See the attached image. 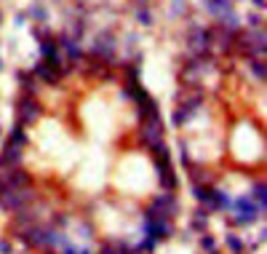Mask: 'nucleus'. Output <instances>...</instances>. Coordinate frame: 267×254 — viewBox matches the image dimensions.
I'll use <instances>...</instances> for the list:
<instances>
[{
    "label": "nucleus",
    "instance_id": "nucleus-11",
    "mask_svg": "<svg viewBox=\"0 0 267 254\" xmlns=\"http://www.w3.org/2000/svg\"><path fill=\"white\" fill-rule=\"evenodd\" d=\"M19 158H21V148H19V145H8L5 152L0 155V166H14Z\"/></svg>",
    "mask_w": 267,
    "mask_h": 254
},
{
    "label": "nucleus",
    "instance_id": "nucleus-9",
    "mask_svg": "<svg viewBox=\"0 0 267 254\" xmlns=\"http://www.w3.org/2000/svg\"><path fill=\"white\" fill-rule=\"evenodd\" d=\"M158 179H161V185L166 190H177V174L171 171V163H161V166H158Z\"/></svg>",
    "mask_w": 267,
    "mask_h": 254
},
{
    "label": "nucleus",
    "instance_id": "nucleus-17",
    "mask_svg": "<svg viewBox=\"0 0 267 254\" xmlns=\"http://www.w3.org/2000/svg\"><path fill=\"white\" fill-rule=\"evenodd\" d=\"M235 209H238V212H243V214H257V212H259V209L254 206V203L248 201V198H241V201L235 203Z\"/></svg>",
    "mask_w": 267,
    "mask_h": 254
},
{
    "label": "nucleus",
    "instance_id": "nucleus-3",
    "mask_svg": "<svg viewBox=\"0 0 267 254\" xmlns=\"http://www.w3.org/2000/svg\"><path fill=\"white\" fill-rule=\"evenodd\" d=\"M27 185H30V174L21 171V169H8V171L0 174V193L16 190V188H27Z\"/></svg>",
    "mask_w": 267,
    "mask_h": 254
},
{
    "label": "nucleus",
    "instance_id": "nucleus-7",
    "mask_svg": "<svg viewBox=\"0 0 267 254\" xmlns=\"http://www.w3.org/2000/svg\"><path fill=\"white\" fill-rule=\"evenodd\" d=\"M208 43H211V35H208L203 27H192L190 30V51L198 56H203L208 51Z\"/></svg>",
    "mask_w": 267,
    "mask_h": 254
},
{
    "label": "nucleus",
    "instance_id": "nucleus-29",
    "mask_svg": "<svg viewBox=\"0 0 267 254\" xmlns=\"http://www.w3.org/2000/svg\"><path fill=\"white\" fill-rule=\"evenodd\" d=\"M0 252H3V254H8V252H11V246L5 244V241H0Z\"/></svg>",
    "mask_w": 267,
    "mask_h": 254
},
{
    "label": "nucleus",
    "instance_id": "nucleus-5",
    "mask_svg": "<svg viewBox=\"0 0 267 254\" xmlns=\"http://www.w3.org/2000/svg\"><path fill=\"white\" fill-rule=\"evenodd\" d=\"M238 48L243 54H251V56H259L265 54V32H254V35H238Z\"/></svg>",
    "mask_w": 267,
    "mask_h": 254
},
{
    "label": "nucleus",
    "instance_id": "nucleus-13",
    "mask_svg": "<svg viewBox=\"0 0 267 254\" xmlns=\"http://www.w3.org/2000/svg\"><path fill=\"white\" fill-rule=\"evenodd\" d=\"M38 78H41V81H45V83H59V72H56V70H51V67L48 64H45V62H43V64H38Z\"/></svg>",
    "mask_w": 267,
    "mask_h": 254
},
{
    "label": "nucleus",
    "instance_id": "nucleus-28",
    "mask_svg": "<svg viewBox=\"0 0 267 254\" xmlns=\"http://www.w3.org/2000/svg\"><path fill=\"white\" fill-rule=\"evenodd\" d=\"M201 244H203V249H214V238H208V235L201 241Z\"/></svg>",
    "mask_w": 267,
    "mask_h": 254
},
{
    "label": "nucleus",
    "instance_id": "nucleus-2",
    "mask_svg": "<svg viewBox=\"0 0 267 254\" xmlns=\"http://www.w3.org/2000/svg\"><path fill=\"white\" fill-rule=\"evenodd\" d=\"M35 198V193H32L30 188H16V190H5V193H0V206L8 209V212H14V209H21L24 203H30Z\"/></svg>",
    "mask_w": 267,
    "mask_h": 254
},
{
    "label": "nucleus",
    "instance_id": "nucleus-30",
    "mask_svg": "<svg viewBox=\"0 0 267 254\" xmlns=\"http://www.w3.org/2000/svg\"><path fill=\"white\" fill-rule=\"evenodd\" d=\"M254 5H259V8H265V0H254Z\"/></svg>",
    "mask_w": 267,
    "mask_h": 254
},
{
    "label": "nucleus",
    "instance_id": "nucleus-12",
    "mask_svg": "<svg viewBox=\"0 0 267 254\" xmlns=\"http://www.w3.org/2000/svg\"><path fill=\"white\" fill-rule=\"evenodd\" d=\"M208 8H211V14L219 16V19H225L227 14H232V3H230V0H208Z\"/></svg>",
    "mask_w": 267,
    "mask_h": 254
},
{
    "label": "nucleus",
    "instance_id": "nucleus-4",
    "mask_svg": "<svg viewBox=\"0 0 267 254\" xmlns=\"http://www.w3.org/2000/svg\"><path fill=\"white\" fill-rule=\"evenodd\" d=\"M163 139V126H161V118H144L142 121V142L147 145V148H152V145H158Z\"/></svg>",
    "mask_w": 267,
    "mask_h": 254
},
{
    "label": "nucleus",
    "instance_id": "nucleus-27",
    "mask_svg": "<svg viewBox=\"0 0 267 254\" xmlns=\"http://www.w3.org/2000/svg\"><path fill=\"white\" fill-rule=\"evenodd\" d=\"M187 118H190V112H187V110H182V107H179L177 112H174V123H177V126H179V123H185Z\"/></svg>",
    "mask_w": 267,
    "mask_h": 254
},
{
    "label": "nucleus",
    "instance_id": "nucleus-14",
    "mask_svg": "<svg viewBox=\"0 0 267 254\" xmlns=\"http://www.w3.org/2000/svg\"><path fill=\"white\" fill-rule=\"evenodd\" d=\"M62 46H64V51H67V56H70V59L72 62H78V59H81V48H78V43L75 41H72V38H62Z\"/></svg>",
    "mask_w": 267,
    "mask_h": 254
},
{
    "label": "nucleus",
    "instance_id": "nucleus-26",
    "mask_svg": "<svg viewBox=\"0 0 267 254\" xmlns=\"http://www.w3.org/2000/svg\"><path fill=\"white\" fill-rule=\"evenodd\" d=\"M136 16H139L142 24H152V16H150V11H147V8H139V11H136Z\"/></svg>",
    "mask_w": 267,
    "mask_h": 254
},
{
    "label": "nucleus",
    "instance_id": "nucleus-25",
    "mask_svg": "<svg viewBox=\"0 0 267 254\" xmlns=\"http://www.w3.org/2000/svg\"><path fill=\"white\" fill-rule=\"evenodd\" d=\"M251 67H254V75H257V78H262V81H265V62L254 59V62H251Z\"/></svg>",
    "mask_w": 267,
    "mask_h": 254
},
{
    "label": "nucleus",
    "instance_id": "nucleus-18",
    "mask_svg": "<svg viewBox=\"0 0 267 254\" xmlns=\"http://www.w3.org/2000/svg\"><path fill=\"white\" fill-rule=\"evenodd\" d=\"M102 254H131V252H128L123 244H104V249H102Z\"/></svg>",
    "mask_w": 267,
    "mask_h": 254
},
{
    "label": "nucleus",
    "instance_id": "nucleus-20",
    "mask_svg": "<svg viewBox=\"0 0 267 254\" xmlns=\"http://www.w3.org/2000/svg\"><path fill=\"white\" fill-rule=\"evenodd\" d=\"M208 193H211V190H208L206 185H195V190H192V195H195L198 201H203V203H208Z\"/></svg>",
    "mask_w": 267,
    "mask_h": 254
},
{
    "label": "nucleus",
    "instance_id": "nucleus-19",
    "mask_svg": "<svg viewBox=\"0 0 267 254\" xmlns=\"http://www.w3.org/2000/svg\"><path fill=\"white\" fill-rule=\"evenodd\" d=\"M16 78H19V83L24 86V91H27V94H32V91H35V81H32V78L27 75V72H19Z\"/></svg>",
    "mask_w": 267,
    "mask_h": 254
},
{
    "label": "nucleus",
    "instance_id": "nucleus-1",
    "mask_svg": "<svg viewBox=\"0 0 267 254\" xmlns=\"http://www.w3.org/2000/svg\"><path fill=\"white\" fill-rule=\"evenodd\" d=\"M177 209H179V203H177V198H174L171 193L158 195V198L152 201V209L147 212V219H168Z\"/></svg>",
    "mask_w": 267,
    "mask_h": 254
},
{
    "label": "nucleus",
    "instance_id": "nucleus-24",
    "mask_svg": "<svg viewBox=\"0 0 267 254\" xmlns=\"http://www.w3.org/2000/svg\"><path fill=\"white\" fill-rule=\"evenodd\" d=\"M257 219V214H238L235 217V225H251Z\"/></svg>",
    "mask_w": 267,
    "mask_h": 254
},
{
    "label": "nucleus",
    "instance_id": "nucleus-22",
    "mask_svg": "<svg viewBox=\"0 0 267 254\" xmlns=\"http://www.w3.org/2000/svg\"><path fill=\"white\" fill-rule=\"evenodd\" d=\"M227 246H230V249L235 252V254H241V252H243V241L238 238V235H227Z\"/></svg>",
    "mask_w": 267,
    "mask_h": 254
},
{
    "label": "nucleus",
    "instance_id": "nucleus-21",
    "mask_svg": "<svg viewBox=\"0 0 267 254\" xmlns=\"http://www.w3.org/2000/svg\"><path fill=\"white\" fill-rule=\"evenodd\" d=\"M24 142H27L24 131H21V126H16V128H14V134H11V145H19V148H21Z\"/></svg>",
    "mask_w": 267,
    "mask_h": 254
},
{
    "label": "nucleus",
    "instance_id": "nucleus-16",
    "mask_svg": "<svg viewBox=\"0 0 267 254\" xmlns=\"http://www.w3.org/2000/svg\"><path fill=\"white\" fill-rule=\"evenodd\" d=\"M41 54L45 56V59H51V56H56V43L51 41V38H45V41L41 43Z\"/></svg>",
    "mask_w": 267,
    "mask_h": 254
},
{
    "label": "nucleus",
    "instance_id": "nucleus-31",
    "mask_svg": "<svg viewBox=\"0 0 267 254\" xmlns=\"http://www.w3.org/2000/svg\"><path fill=\"white\" fill-rule=\"evenodd\" d=\"M67 254H88V252H75V249H67Z\"/></svg>",
    "mask_w": 267,
    "mask_h": 254
},
{
    "label": "nucleus",
    "instance_id": "nucleus-6",
    "mask_svg": "<svg viewBox=\"0 0 267 254\" xmlns=\"http://www.w3.org/2000/svg\"><path fill=\"white\" fill-rule=\"evenodd\" d=\"M38 115H41V105L32 99V94L30 97H21V102H19V126H24V123H35Z\"/></svg>",
    "mask_w": 267,
    "mask_h": 254
},
{
    "label": "nucleus",
    "instance_id": "nucleus-23",
    "mask_svg": "<svg viewBox=\"0 0 267 254\" xmlns=\"http://www.w3.org/2000/svg\"><path fill=\"white\" fill-rule=\"evenodd\" d=\"M265 182L262 185H257V188H254V201H257V203H262V209H265V198H267V193H265Z\"/></svg>",
    "mask_w": 267,
    "mask_h": 254
},
{
    "label": "nucleus",
    "instance_id": "nucleus-10",
    "mask_svg": "<svg viewBox=\"0 0 267 254\" xmlns=\"http://www.w3.org/2000/svg\"><path fill=\"white\" fill-rule=\"evenodd\" d=\"M171 228L166 225V219H147V235L150 238H168Z\"/></svg>",
    "mask_w": 267,
    "mask_h": 254
},
{
    "label": "nucleus",
    "instance_id": "nucleus-8",
    "mask_svg": "<svg viewBox=\"0 0 267 254\" xmlns=\"http://www.w3.org/2000/svg\"><path fill=\"white\" fill-rule=\"evenodd\" d=\"M91 54L102 56V59H112V54H115V38L99 35V38H96V43L91 46Z\"/></svg>",
    "mask_w": 267,
    "mask_h": 254
},
{
    "label": "nucleus",
    "instance_id": "nucleus-15",
    "mask_svg": "<svg viewBox=\"0 0 267 254\" xmlns=\"http://www.w3.org/2000/svg\"><path fill=\"white\" fill-rule=\"evenodd\" d=\"M208 203H211V206H219V209L230 206L227 195H225V193H219V190H211V193H208Z\"/></svg>",
    "mask_w": 267,
    "mask_h": 254
},
{
    "label": "nucleus",
    "instance_id": "nucleus-32",
    "mask_svg": "<svg viewBox=\"0 0 267 254\" xmlns=\"http://www.w3.org/2000/svg\"><path fill=\"white\" fill-rule=\"evenodd\" d=\"M0 67H3V64H0Z\"/></svg>",
    "mask_w": 267,
    "mask_h": 254
}]
</instances>
